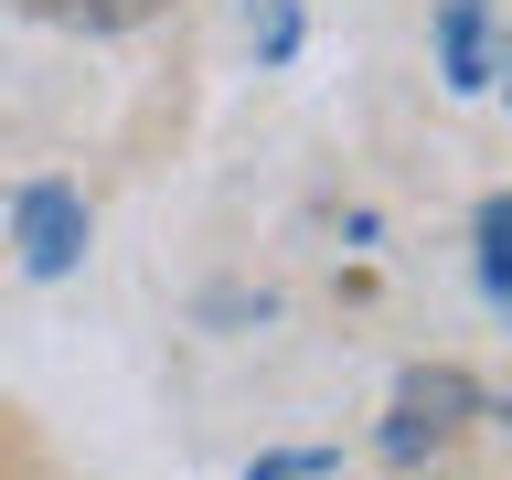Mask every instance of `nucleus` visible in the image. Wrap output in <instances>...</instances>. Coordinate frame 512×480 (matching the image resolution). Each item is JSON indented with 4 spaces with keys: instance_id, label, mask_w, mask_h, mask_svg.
<instances>
[{
    "instance_id": "nucleus-1",
    "label": "nucleus",
    "mask_w": 512,
    "mask_h": 480,
    "mask_svg": "<svg viewBox=\"0 0 512 480\" xmlns=\"http://www.w3.org/2000/svg\"><path fill=\"white\" fill-rule=\"evenodd\" d=\"M11 235H22V267L32 278H64L75 256H86V203L64 182H32L22 203H11Z\"/></svg>"
},
{
    "instance_id": "nucleus-2",
    "label": "nucleus",
    "mask_w": 512,
    "mask_h": 480,
    "mask_svg": "<svg viewBox=\"0 0 512 480\" xmlns=\"http://www.w3.org/2000/svg\"><path fill=\"white\" fill-rule=\"evenodd\" d=\"M438 64H448V86H459V96L491 86V54H480V0H438Z\"/></svg>"
},
{
    "instance_id": "nucleus-3",
    "label": "nucleus",
    "mask_w": 512,
    "mask_h": 480,
    "mask_svg": "<svg viewBox=\"0 0 512 480\" xmlns=\"http://www.w3.org/2000/svg\"><path fill=\"white\" fill-rule=\"evenodd\" d=\"M480 278H491V299H512V192L480 203Z\"/></svg>"
},
{
    "instance_id": "nucleus-4",
    "label": "nucleus",
    "mask_w": 512,
    "mask_h": 480,
    "mask_svg": "<svg viewBox=\"0 0 512 480\" xmlns=\"http://www.w3.org/2000/svg\"><path fill=\"white\" fill-rule=\"evenodd\" d=\"M246 480H342V459H331V448H267Z\"/></svg>"
},
{
    "instance_id": "nucleus-5",
    "label": "nucleus",
    "mask_w": 512,
    "mask_h": 480,
    "mask_svg": "<svg viewBox=\"0 0 512 480\" xmlns=\"http://www.w3.org/2000/svg\"><path fill=\"white\" fill-rule=\"evenodd\" d=\"M54 11H75V22H96V32H118V22H150L160 0H54Z\"/></svg>"
},
{
    "instance_id": "nucleus-6",
    "label": "nucleus",
    "mask_w": 512,
    "mask_h": 480,
    "mask_svg": "<svg viewBox=\"0 0 512 480\" xmlns=\"http://www.w3.org/2000/svg\"><path fill=\"white\" fill-rule=\"evenodd\" d=\"M299 54V11H288V0H267V64H288Z\"/></svg>"
},
{
    "instance_id": "nucleus-7",
    "label": "nucleus",
    "mask_w": 512,
    "mask_h": 480,
    "mask_svg": "<svg viewBox=\"0 0 512 480\" xmlns=\"http://www.w3.org/2000/svg\"><path fill=\"white\" fill-rule=\"evenodd\" d=\"M502 75H512V64H502Z\"/></svg>"
}]
</instances>
